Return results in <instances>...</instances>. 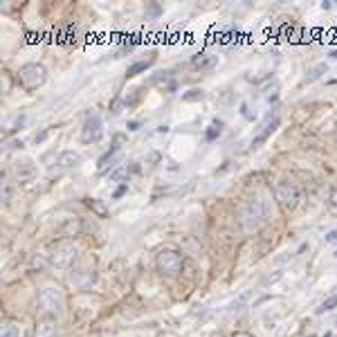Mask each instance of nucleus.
<instances>
[{"instance_id":"29","label":"nucleus","mask_w":337,"mask_h":337,"mask_svg":"<svg viewBox=\"0 0 337 337\" xmlns=\"http://www.w3.org/2000/svg\"><path fill=\"white\" fill-rule=\"evenodd\" d=\"M149 14H151V16H158V14H160V5H151Z\"/></svg>"},{"instance_id":"12","label":"nucleus","mask_w":337,"mask_h":337,"mask_svg":"<svg viewBox=\"0 0 337 337\" xmlns=\"http://www.w3.org/2000/svg\"><path fill=\"white\" fill-rule=\"evenodd\" d=\"M216 63H218V59H216L214 54H207V52H200V54H196L191 59V66L196 68V70H211V68H216Z\"/></svg>"},{"instance_id":"24","label":"nucleus","mask_w":337,"mask_h":337,"mask_svg":"<svg viewBox=\"0 0 337 337\" xmlns=\"http://www.w3.org/2000/svg\"><path fill=\"white\" fill-rule=\"evenodd\" d=\"M328 202H331V209L337 211V187L331 191V198H328Z\"/></svg>"},{"instance_id":"4","label":"nucleus","mask_w":337,"mask_h":337,"mask_svg":"<svg viewBox=\"0 0 337 337\" xmlns=\"http://www.w3.org/2000/svg\"><path fill=\"white\" fill-rule=\"evenodd\" d=\"M70 281L77 288H88L90 283H92L94 281V256L92 254H84V256L77 258L75 265H72Z\"/></svg>"},{"instance_id":"14","label":"nucleus","mask_w":337,"mask_h":337,"mask_svg":"<svg viewBox=\"0 0 337 337\" xmlns=\"http://www.w3.org/2000/svg\"><path fill=\"white\" fill-rule=\"evenodd\" d=\"M79 162H81V158H79V153H75V151H66V153L59 155V164H61V167H66V168L77 167Z\"/></svg>"},{"instance_id":"33","label":"nucleus","mask_w":337,"mask_h":337,"mask_svg":"<svg viewBox=\"0 0 337 337\" xmlns=\"http://www.w3.org/2000/svg\"><path fill=\"white\" fill-rule=\"evenodd\" d=\"M335 258H337V252H335Z\"/></svg>"},{"instance_id":"19","label":"nucleus","mask_w":337,"mask_h":337,"mask_svg":"<svg viewBox=\"0 0 337 337\" xmlns=\"http://www.w3.org/2000/svg\"><path fill=\"white\" fill-rule=\"evenodd\" d=\"M202 97H205V92L198 90V88H193V90H189V92L182 94V101H200Z\"/></svg>"},{"instance_id":"13","label":"nucleus","mask_w":337,"mask_h":337,"mask_svg":"<svg viewBox=\"0 0 337 337\" xmlns=\"http://www.w3.org/2000/svg\"><path fill=\"white\" fill-rule=\"evenodd\" d=\"M276 126H279V117H274V119H272V124H267V126H265V131H263L261 135H258V137H254V140H252V149H254V151H256V149H261V144L267 140V137L272 135V133L276 131Z\"/></svg>"},{"instance_id":"6","label":"nucleus","mask_w":337,"mask_h":337,"mask_svg":"<svg viewBox=\"0 0 337 337\" xmlns=\"http://www.w3.org/2000/svg\"><path fill=\"white\" fill-rule=\"evenodd\" d=\"M38 304L45 313H61L63 306H66V297H63L61 288H54V286H47L38 292Z\"/></svg>"},{"instance_id":"2","label":"nucleus","mask_w":337,"mask_h":337,"mask_svg":"<svg viewBox=\"0 0 337 337\" xmlns=\"http://www.w3.org/2000/svg\"><path fill=\"white\" fill-rule=\"evenodd\" d=\"M45 79H47V70L41 66V63H25V66L18 70V75H16L18 85L23 90H27V92L38 90L43 84H45Z\"/></svg>"},{"instance_id":"27","label":"nucleus","mask_w":337,"mask_h":337,"mask_svg":"<svg viewBox=\"0 0 337 337\" xmlns=\"http://www.w3.org/2000/svg\"><path fill=\"white\" fill-rule=\"evenodd\" d=\"M23 146H25V142H23V140H16V142H11L9 149H23Z\"/></svg>"},{"instance_id":"17","label":"nucleus","mask_w":337,"mask_h":337,"mask_svg":"<svg viewBox=\"0 0 337 337\" xmlns=\"http://www.w3.org/2000/svg\"><path fill=\"white\" fill-rule=\"evenodd\" d=\"M0 337H18V326L14 322H2L0 326Z\"/></svg>"},{"instance_id":"31","label":"nucleus","mask_w":337,"mask_h":337,"mask_svg":"<svg viewBox=\"0 0 337 337\" xmlns=\"http://www.w3.org/2000/svg\"><path fill=\"white\" fill-rule=\"evenodd\" d=\"M328 56H331V59H337V50H331L328 52Z\"/></svg>"},{"instance_id":"15","label":"nucleus","mask_w":337,"mask_h":337,"mask_svg":"<svg viewBox=\"0 0 337 337\" xmlns=\"http://www.w3.org/2000/svg\"><path fill=\"white\" fill-rule=\"evenodd\" d=\"M79 230H81V220L79 218H68L66 223L61 225V234L63 236H75Z\"/></svg>"},{"instance_id":"28","label":"nucleus","mask_w":337,"mask_h":337,"mask_svg":"<svg viewBox=\"0 0 337 337\" xmlns=\"http://www.w3.org/2000/svg\"><path fill=\"white\" fill-rule=\"evenodd\" d=\"M45 137H47V131H43V133H38V135L34 137V140H36V144H41V142L45 140Z\"/></svg>"},{"instance_id":"9","label":"nucleus","mask_w":337,"mask_h":337,"mask_svg":"<svg viewBox=\"0 0 337 337\" xmlns=\"http://www.w3.org/2000/svg\"><path fill=\"white\" fill-rule=\"evenodd\" d=\"M38 173L36 164H34V160L29 158H23V160H16L14 162V175L18 182H29V180H34Z\"/></svg>"},{"instance_id":"23","label":"nucleus","mask_w":337,"mask_h":337,"mask_svg":"<svg viewBox=\"0 0 337 337\" xmlns=\"http://www.w3.org/2000/svg\"><path fill=\"white\" fill-rule=\"evenodd\" d=\"M126 193H128V182H124L122 187L117 189V191L112 193V198H115V200H119V198H122V196H126Z\"/></svg>"},{"instance_id":"11","label":"nucleus","mask_w":337,"mask_h":337,"mask_svg":"<svg viewBox=\"0 0 337 337\" xmlns=\"http://www.w3.org/2000/svg\"><path fill=\"white\" fill-rule=\"evenodd\" d=\"M119 144H122V137H115V144L110 146V149L106 151V153L101 155V158H99V162H97V168L99 171H106L108 167H115V155L119 153Z\"/></svg>"},{"instance_id":"5","label":"nucleus","mask_w":337,"mask_h":337,"mask_svg":"<svg viewBox=\"0 0 337 337\" xmlns=\"http://www.w3.org/2000/svg\"><path fill=\"white\" fill-rule=\"evenodd\" d=\"M182 265H184V258L180 252L175 250H162V252L155 256V267H158L160 274L164 276H178L182 272Z\"/></svg>"},{"instance_id":"22","label":"nucleus","mask_w":337,"mask_h":337,"mask_svg":"<svg viewBox=\"0 0 337 337\" xmlns=\"http://www.w3.org/2000/svg\"><path fill=\"white\" fill-rule=\"evenodd\" d=\"M11 90V77H9V72H2V92H9Z\"/></svg>"},{"instance_id":"1","label":"nucleus","mask_w":337,"mask_h":337,"mask_svg":"<svg viewBox=\"0 0 337 337\" xmlns=\"http://www.w3.org/2000/svg\"><path fill=\"white\" fill-rule=\"evenodd\" d=\"M267 216H270V209H267L265 200L261 198H252L250 202H245V207L241 209V225H243L245 232H256L258 227L267 223Z\"/></svg>"},{"instance_id":"18","label":"nucleus","mask_w":337,"mask_h":337,"mask_svg":"<svg viewBox=\"0 0 337 337\" xmlns=\"http://www.w3.org/2000/svg\"><path fill=\"white\" fill-rule=\"evenodd\" d=\"M220 131H223V122H220V119H216V122H214V124H211V126H209V128H207L205 137H207V140H209V142H214V140H216V137H218V135H220Z\"/></svg>"},{"instance_id":"25","label":"nucleus","mask_w":337,"mask_h":337,"mask_svg":"<svg viewBox=\"0 0 337 337\" xmlns=\"http://www.w3.org/2000/svg\"><path fill=\"white\" fill-rule=\"evenodd\" d=\"M326 243H337V230L326 232Z\"/></svg>"},{"instance_id":"10","label":"nucleus","mask_w":337,"mask_h":337,"mask_svg":"<svg viewBox=\"0 0 337 337\" xmlns=\"http://www.w3.org/2000/svg\"><path fill=\"white\" fill-rule=\"evenodd\" d=\"M56 328H59V324H56L54 317H43L36 322V328H34V337H54L56 335Z\"/></svg>"},{"instance_id":"26","label":"nucleus","mask_w":337,"mask_h":337,"mask_svg":"<svg viewBox=\"0 0 337 337\" xmlns=\"http://www.w3.org/2000/svg\"><path fill=\"white\" fill-rule=\"evenodd\" d=\"M140 126H142V124L140 122H135V119H133V122H128V131H140Z\"/></svg>"},{"instance_id":"7","label":"nucleus","mask_w":337,"mask_h":337,"mask_svg":"<svg viewBox=\"0 0 337 337\" xmlns=\"http://www.w3.org/2000/svg\"><path fill=\"white\" fill-rule=\"evenodd\" d=\"M274 196H276V202H279L283 209L292 211L297 207V202H299V189H297L292 182H279L276 184Z\"/></svg>"},{"instance_id":"8","label":"nucleus","mask_w":337,"mask_h":337,"mask_svg":"<svg viewBox=\"0 0 337 337\" xmlns=\"http://www.w3.org/2000/svg\"><path fill=\"white\" fill-rule=\"evenodd\" d=\"M103 137V122L99 115H90L84 122V128H81V142L84 144H92V142H99Z\"/></svg>"},{"instance_id":"3","label":"nucleus","mask_w":337,"mask_h":337,"mask_svg":"<svg viewBox=\"0 0 337 337\" xmlns=\"http://www.w3.org/2000/svg\"><path fill=\"white\" fill-rule=\"evenodd\" d=\"M47 256H50L52 265H56V267L75 265V261L79 258L77 256V245L72 239H63V241H59V243H54Z\"/></svg>"},{"instance_id":"16","label":"nucleus","mask_w":337,"mask_h":337,"mask_svg":"<svg viewBox=\"0 0 337 337\" xmlns=\"http://www.w3.org/2000/svg\"><path fill=\"white\" fill-rule=\"evenodd\" d=\"M153 63V59H144V61H137V63H133L131 68L126 70V77H135V75H140V72H144L146 68Z\"/></svg>"},{"instance_id":"21","label":"nucleus","mask_w":337,"mask_h":337,"mask_svg":"<svg viewBox=\"0 0 337 337\" xmlns=\"http://www.w3.org/2000/svg\"><path fill=\"white\" fill-rule=\"evenodd\" d=\"M2 200L9 202L11 200V184L7 180H2Z\"/></svg>"},{"instance_id":"20","label":"nucleus","mask_w":337,"mask_h":337,"mask_svg":"<svg viewBox=\"0 0 337 337\" xmlns=\"http://www.w3.org/2000/svg\"><path fill=\"white\" fill-rule=\"evenodd\" d=\"M333 308H337V295L328 297V299L324 301V304H322V308H319L317 313H328V310H333Z\"/></svg>"},{"instance_id":"30","label":"nucleus","mask_w":337,"mask_h":337,"mask_svg":"<svg viewBox=\"0 0 337 337\" xmlns=\"http://www.w3.org/2000/svg\"><path fill=\"white\" fill-rule=\"evenodd\" d=\"M234 337H254V335H250V333H236Z\"/></svg>"},{"instance_id":"32","label":"nucleus","mask_w":337,"mask_h":337,"mask_svg":"<svg viewBox=\"0 0 337 337\" xmlns=\"http://www.w3.org/2000/svg\"><path fill=\"white\" fill-rule=\"evenodd\" d=\"M308 337H317V335H308Z\"/></svg>"}]
</instances>
